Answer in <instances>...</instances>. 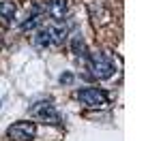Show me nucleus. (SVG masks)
Listing matches in <instances>:
<instances>
[{
    "mask_svg": "<svg viewBox=\"0 0 161 141\" xmlns=\"http://www.w3.org/2000/svg\"><path fill=\"white\" fill-rule=\"evenodd\" d=\"M30 115L32 118H37L41 122H47V124H60V113L56 111V107L52 105V103H37L32 109H30Z\"/></svg>",
    "mask_w": 161,
    "mask_h": 141,
    "instance_id": "2",
    "label": "nucleus"
},
{
    "mask_svg": "<svg viewBox=\"0 0 161 141\" xmlns=\"http://www.w3.org/2000/svg\"><path fill=\"white\" fill-rule=\"evenodd\" d=\"M0 15H2V17H7V19H13V15H15V4L9 2V0L0 2Z\"/></svg>",
    "mask_w": 161,
    "mask_h": 141,
    "instance_id": "8",
    "label": "nucleus"
},
{
    "mask_svg": "<svg viewBox=\"0 0 161 141\" xmlns=\"http://www.w3.org/2000/svg\"><path fill=\"white\" fill-rule=\"evenodd\" d=\"M50 38L54 45H62L67 41V28L64 26H52L50 28Z\"/></svg>",
    "mask_w": 161,
    "mask_h": 141,
    "instance_id": "6",
    "label": "nucleus"
},
{
    "mask_svg": "<svg viewBox=\"0 0 161 141\" xmlns=\"http://www.w3.org/2000/svg\"><path fill=\"white\" fill-rule=\"evenodd\" d=\"M47 11H50V15L56 19V22H60L62 17L67 15V0H50Z\"/></svg>",
    "mask_w": 161,
    "mask_h": 141,
    "instance_id": "5",
    "label": "nucleus"
},
{
    "mask_svg": "<svg viewBox=\"0 0 161 141\" xmlns=\"http://www.w3.org/2000/svg\"><path fill=\"white\" fill-rule=\"evenodd\" d=\"M35 133H37V126L32 122H15L7 130V135H9L11 141H32L35 139Z\"/></svg>",
    "mask_w": 161,
    "mask_h": 141,
    "instance_id": "4",
    "label": "nucleus"
},
{
    "mask_svg": "<svg viewBox=\"0 0 161 141\" xmlns=\"http://www.w3.org/2000/svg\"><path fill=\"white\" fill-rule=\"evenodd\" d=\"M73 53H77V56H84L86 53V45H84V41H82V37L80 34H73Z\"/></svg>",
    "mask_w": 161,
    "mask_h": 141,
    "instance_id": "9",
    "label": "nucleus"
},
{
    "mask_svg": "<svg viewBox=\"0 0 161 141\" xmlns=\"http://www.w3.org/2000/svg\"><path fill=\"white\" fill-rule=\"evenodd\" d=\"M52 43V38H50V28H41L37 32V37H35V45L37 47H47Z\"/></svg>",
    "mask_w": 161,
    "mask_h": 141,
    "instance_id": "7",
    "label": "nucleus"
},
{
    "mask_svg": "<svg viewBox=\"0 0 161 141\" xmlns=\"http://www.w3.org/2000/svg\"><path fill=\"white\" fill-rule=\"evenodd\" d=\"M75 96L84 103L86 107H103L108 105V94L99 88H84V90H77Z\"/></svg>",
    "mask_w": 161,
    "mask_h": 141,
    "instance_id": "3",
    "label": "nucleus"
},
{
    "mask_svg": "<svg viewBox=\"0 0 161 141\" xmlns=\"http://www.w3.org/2000/svg\"><path fill=\"white\" fill-rule=\"evenodd\" d=\"M88 68H90L92 77H97V79H108V77L114 75V62H112L105 53H99V51L97 53H90Z\"/></svg>",
    "mask_w": 161,
    "mask_h": 141,
    "instance_id": "1",
    "label": "nucleus"
}]
</instances>
